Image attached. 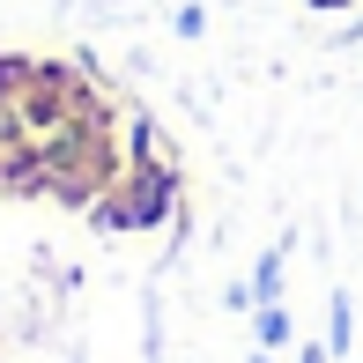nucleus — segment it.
Wrapping results in <instances>:
<instances>
[{
	"label": "nucleus",
	"instance_id": "nucleus-1",
	"mask_svg": "<svg viewBox=\"0 0 363 363\" xmlns=\"http://www.w3.org/2000/svg\"><path fill=\"white\" fill-rule=\"evenodd\" d=\"M163 201H171V186L148 171V178H134V186H126V201H111V208H104V223L141 230V223H156V216H163Z\"/></svg>",
	"mask_w": 363,
	"mask_h": 363
},
{
	"label": "nucleus",
	"instance_id": "nucleus-2",
	"mask_svg": "<svg viewBox=\"0 0 363 363\" xmlns=\"http://www.w3.org/2000/svg\"><path fill=\"white\" fill-rule=\"evenodd\" d=\"M311 8H349V0H311Z\"/></svg>",
	"mask_w": 363,
	"mask_h": 363
},
{
	"label": "nucleus",
	"instance_id": "nucleus-3",
	"mask_svg": "<svg viewBox=\"0 0 363 363\" xmlns=\"http://www.w3.org/2000/svg\"><path fill=\"white\" fill-rule=\"evenodd\" d=\"M304 363H326V356H319V349H311V356H304Z\"/></svg>",
	"mask_w": 363,
	"mask_h": 363
}]
</instances>
